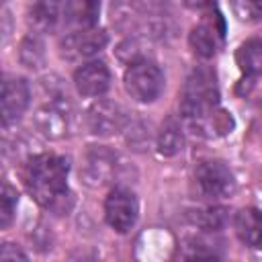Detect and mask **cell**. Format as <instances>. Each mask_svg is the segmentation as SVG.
Returning <instances> with one entry per match:
<instances>
[{
	"label": "cell",
	"mask_w": 262,
	"mask_h": 262,
	"mask_svg": "<svg viewBox=\"0 0 262 262\" xmlns=\"http://www.w3.org/2000/svg\"><path fill=\"white\" fill-rule=\"evenodd\" d=\"M139 217V201L129 186H115L104 199V219L117 233H127Z\"/></svg>",
	"instance_id": "cell-7"
},
{
	"label": "cell",
	"mask_w": 262,
	"mask_h": 262,
	"mask_svg": "<svg viewBox=\"0 0 262 262\" xmlns=\"http://www.w3.org/2000/svg\"><path fill=\"white\" fill-rule=\"evenodd\" d=\"M225 39V23L219 12L207 14L192 31L188 33V45L194 55L201 59H211L219 53Z\"/></svg>",
	"instance_id": "cell-10"
},
{
	"label": "cell",
	"mask_w": 262,
	"mask_h": 262,
	"mask_svg": "<svg viewBox=\"0 0 262 262\" xmlns=\"http://www.w3.org/2000/svg\"><path fill=\"white\" fill-rule=\"evenodd\" d=\"M196 190L211 201L227 199L235 192V176L221 160H201L194 168Z\"/></svg>",
	"instance_id": "cell-5"
},
{
	"label": "cell",
	"mask_w": 262,
	"mask_h": 262,
	"mask_svg": "<svg viewBox=\"0 0 262 262\" xmlns=\"http://www.w3.org/2000/svg\"><path fill=\"white\" fill-rule=\"evenodd\" d=\"M86 129L96 137H111L115 133H121L129 125L127 111L111 98H96L84 115Z\"/></svg>",
	"instance_id": "cell-6"
},
{
	"label": "cell",
	"mask_w": 262,
	"mask_h": 262,
	"mask_svg": "<svg viewBox=\"0 0 262 262\" xmlns=\"http://www.w3.org/2000/svg\"><path fill=\"white\" fill-rule=\"evenodd\" d=\"M123 84L127 94L133 100L149 104V102H156L164 92V74L151 57H145L127 66Z\"/></svg>",
	"instance_id": "cell-4"
},
{
	"label": "cell",
	"mask_w": 262,
	"mask_h": 262,
	"mask_svg": "<svg viewBox=\"0 0 262 262\" xmlns=\"http://www.w3.org/2000/svg\"><path fill=\"white\" fill-rule=\"evenodd\" d=\"M70 0H33L29 6V23L37 33H53L61 23H68Z\"/></svg>",
	"instance_id": "cell-14"
},
{
	"label": "cell",
	"mask_w": 262,
	"mask_h": 262,
	"mask_svg": "<svg viewBox=\"0 0 262 262\" xmlns=\"http://www.w3.org/2000/svg\"><path fill=\"white\" fill-rule=\"evenodd\" d=\"M117 176V156L104 145H90L80 164V178L90 188H102Z\"/></svg>",
	"instance_id": "cell-9"
},
{
	"label": "cell",
	"mask_w": 262,
	"mask_h": 262,
	"mask_svg": "<svg viewBox=\"0 0 262 262\" xmlns=\"http://www.w3.org/2000/svg\"><path fill=\"white\" fill-rule=\"evenodd\" d=\"M182 2L192 10H207L215 4V0H182Z\"/></svg>",
	"instance_id": "cell-26"
},
{
	"label": "cell",
	"mask_w": 262,
	"mask_h": 262,
	"mask_svg": "<svg viewBox=\"0 0 262 262\" xmlns=\"http://www.w3.org/2000/svg\"><path fill=\"white\" fill-rule=\"evenodd\" d=\"M74 86L82 96L98 98L111 88V70L104 61L88 59L74 72Z\"/></svg>",
	"instance_id": "cell-13"
},
{
	"label": "cell",
	"mask_w": 262,
	"mask_h": 262,
	"mask_svg": "<svg viewBox=\"0 0 262 262\" xmlns=\"http://www.w3.org/2000/svg\"><path fill=\"white\" fill-rule=\"evenodd\" d=\"M147 49V37L145 35H139V33H129L127 39H123L119 45H117V57L123 61V63H133V61H139V59H145L149 57V53L145 51Z\"/></svg>",
	"instance_id": "cell-21"
},
{
	"label": "cell",
	"mask_w": 262,
	"mask_h": 262,
	"mask_svg": "<svg viewBox=\"0 0 262 262\" xmlns=\"http://www.w3.org/2000/svg\"><path fill=\"white\" fill-rule=\"evenodd\" d=\"M235 63L244 80L248 82L262 76V37H252L244 41L235 51Z\"/></svg>",
	"instance_id": "cell-16"
},
{
	"label": "cell",
	"mask_w": 262,
	"mask_h": 262,
	"mask_svg": "<svg viewBox=\"0 0 262 262\" xmlns=\"http://www.w3.org/2000/svg\"><path fill=\"white\" fill-rule=\"evenodd\" d=\"M209 246H211L209 242H205L201 237H192L186 242L184 252L180 256H184V258H213V256H217L215 248H209Z\"/></svg>",
	"instance_id": "cell-24"
},
{
	"label": "cell",
	"mask_w": 262,
	"mask_h": 262,
	"mask_svg": "<svg viewBox=\"0 0 262 262\" xmlns=\"http://www.w3.org/2000/svg\"><path fill=\"white\" fill-rule=\"evenodd\" d=\"M219 108V86L217 76L211 68H194L184 80L180 92V117L182 121L194 123Z\"/></svg>",
	"instance_id": "cell-2"
},
{
	"label": "cell",
	"mask_w": 262,
	"mask_h": 262,
	"mask_svg": "<svg viewBox=\"0 0 262 262\" xmlns=\"http://www.w3.org/2000/svg\"><path fill=\"white\" fill-rule=\"evenodd\" d=\"M233 229L237 239L254 250L262 248V211L256 207H244L233 217Z\"/></svg>",
	"instance_id": "cell-15"
},
{
	"label": "cell",
	"mask_w": 262,
	"mask_h": 262,
	"mask_svg": "<svg viewBox=\"0 0 262 262\" xmlns=\"http://www.w3.org/2000/svg\"><path fill=\"white\" fill-rule=\"evenodd\" d=\"M156 10L154 0H113L111 23L121 33H139Z\"/></svg>",
	"instance_id": "cell-11"
},
{
	"label": "cell",
	"mask_w": 262,
	"mask_h": 262,
	"mask_svg": "<svg viewBox=\"0 0 262 262\" xmlns=\"http://www.w3.org/2000/svg\"><path fill=\"white\" fill-rule=\"evenodd\" d=\"M70 160L57 154H37L31 156L23 168V182L29 194L45 209L63 213L66 201H70L68 190Z\"/></svg>",
	"instance_id": "cell-1"
},
{
	"label": "cell",
	"mask_w": 262,
	"mask_h": 262,
	"mask_svg": "<svg viewBox=\"0 0 262 262\" xmlns=\"http://www.w3.org/2000/svg\"><path fill=\"white\" fill-rule=\"evenodd\" d=\"M186 219L199 227L201 231L215 233L221 231L227 221H229V211L221 205H203V207H192L186 211Z\"/></svg>",
	"instance_id": "cell-17"
},
{
	"label": "cell",
	"mask_w": 262,
	"mask_h": 262,
	"mask_svg": "<svg viewBox=\"0 0 262 262\" xmlns=\"http://www.w3.org/2000/svg\"><path fill=\"white\" fill-rule=\"evenodd\" d=\"M16 207H18V192L14 186H10L8 182H4L2 186V194H0V227L6 229L12 219H14V213H16Z\"/></svg>",
	"instance_id": "cell-23"
},
{
	"label": "cell",
	"mask_w": 262,
	"mask_h": 262,
	"mask_svg": "<svg viewBox=\"0 0 262 262\" xmlns=\"http://www.w3.org/2000/svg\"><path fill=\"white\" fill-rule=\"evenodd\" d=\"M31 104V86L25 78L18 76H6L2 82V123L4 127L14 125L20 121V117L27 113Z\"/></svg>",
	"instance_id": "cell-12"
},
{
	"label": "cell",
	"mask_w": 262,
	"mask_h": 262,
	"mask_svg": "<svg viewBox=\"0 0 262 262\" xmlns=\"http://www.w3.org/2000/svg\"><path fill=\"white\" fill-rule=\"evenodd\" d=\"M231 12L239 23H260L262 20V0H229Z\"/></svg>",
	"instance_id": "cell-22"
},
{
	"label": "cell",
	"mask_w": 262,
	"mask_h": 262,
	"mask_svg": "<svg viewBox=\"0 0 262 262\" xmlns=\"http://www.w3.org/2000/svg\"><path fill=\"white\" fill-rule=\"evenodd\" d=\"M37 131L49 141H61L72 135L76 125L74 106L66 94H51L33 117Z\"/></svg>",
	"instance_id": "cell-3"
},
{
	"label": "cell",
	"mask_w": 262,
	"mask_h": 262,
	"mask_svg": "<svg viewBox=\"0 0 262 262\" xmlns=\"http://www.w3.org/2000/svg\"><path fill=\"white\" fill-rule=\"evenodd\" d=\"M100 16V0H70L68 2V23L76 29L96 27Z\"/></svg>",
	"instance_id": "cell-18"
},
{
	"label": "cell",
	"mask_w": 262,
	"mask_h": 262,
	"mask_svg": "<svg viewBox=\"0 0 262 262\" xmlns=\"http://www.w3.org/2000/svg\"><path fill=\"white\" fill-rule=\"evenodd\" d=\"M158 151L166 158H172L176 156L180 149H182V143H184V131H182V125L176 121V119H168L160 131H158Z\"/></svg>",
	"instance_id": "cell-19"
},
{
	"label": "cell",
	"mask_w": 262,
	"mask_h": 262,
	"mask_svg": "<svg viewBox=\"0 0 262 262\" xmlns=\"http://www.w3.org/2000/svg\"><path fill=\"white\" fill-rule=\"evenodd\" d=\"M18 57H20L23 66L29 70H39L45 63V45H43L37 31L23 39L20 49H18Z\"/></svg>",
	"instance_id": "cell-20"
},
{
	"label": "cell",
	"mask_w": 262,
	"mask_h": 262,
	"mask_svg": "<svg viewBox=\"0 0 262 262\" xmlns=\"http://www.w3.org/2000/svg\"><path fill=\"white\" fill-rule=\"evenodd\" d=\"M0 258L2 260H27V254L23 252V250H18V248H14L12 244H4L2 246V250H0Z\"/></svg>",
	"instance_id": "cell-25"
},
{
	"label": "cell",
	"mask_w": 262,
	"mask_h": 262,
	"mask_svg": "<svg viewBox=\"0 0 262 262\" xmlns=\"http://www.w3.org/2000/svg\"><path fill=\"white\" fill-rule=\"evenodd\" d=\"M108 43V35L102 29H76L61 37L59 55L68 61H86L100 53Z\"/></svg>",
	"instance_id": "cell-8"
}]
</instances>
